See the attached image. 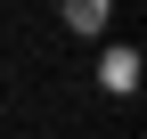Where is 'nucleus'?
Here are the masks:
<instances>
[{
    "label": "nucleus",
    "instance_id": "1",
    "mask_svg": "<svg viewBox=\"0 0 147 139\" xmlns=\"http://www.w3.org/2000/svg\"><path fill=\"white\" fill-rule=\"evenodd\" d=\"M106 25H115V0H65V33H82V41H98Z\"/></svg>",
    "mask_w": 147,
    "mask_h": 139
}]
</instances>
